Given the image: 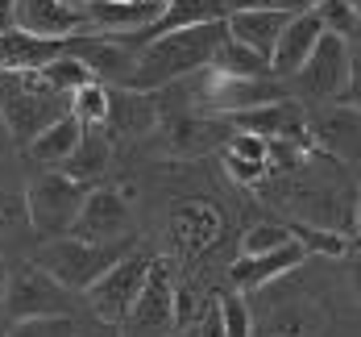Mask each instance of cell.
Segmentation results:
<instances>
[{
  "mask_svg": "<svg viewBox=\"0 0 361 337\" xmlns=\"http://www.w3.org/2000/svg\"><path fill=\"white\" fill-rule=\"evenodd\" d=\"M224 21H204V25H183L171 34L149 37L145 46H137V63L129 75V88L137 92H158L175 79H187L200 67L212 63V50L224 42Z\"/></svg>",
  "mask_w": 361,
  "mask_h": 337,
  "instance_id": "cell-1",
  "label": "cell"
},
{
  "mask_svg": "<svg viewBox=\"0 0 361 337\" xmlns=\"http://www.w3.org/2000/svg\"><path fill=\"white\" fill-rule=\"evenodd\" d=\"M63 112H71V96L50 88L37 71L0 75V125L13 142L25 146L34 134H42Z\"/></svg>",
  "mask_w": 361,
  "mask_h": 337,
  "instance_id": "cell-2",
  "label": "cell"
},
{
  "mask_svg": "<svg viewBox=\"0 0 361 337\" xmlns=\"http://www.w3.org/2000/svg\"><path fill=\"white\" fill-rule=\"evenodd\" d=\"M129 250H133V242H79L71 233H63V237L42 242L34 262L42 271H50L67 292H83L87 283H96L112 262L121 254H129Z\"/></svg>",
  "mask_w": 361,
  "mask_h": 337,
  "instance_id": "cell-3",
  "label": "cell"
},
{
  "mask_svg": "<svg viewBox=\"0 0 361 337\" xmlns=\"http://www.w3.org/2000/svg\"><path fill=\"white\" fill-rule=\"evenodd\" d=\"M83 196H87V184L63 175L59 167H46L34 184L25 187V213H30V225H34L37 242L63 237V233L71 229Z\"/></svg>",
  "mask_w": 361,
  "mask_h": 337,
  "instance_id": "cell-4",
  "label": "cell"
},
{
  "mask_svg": "<svg viewBox=\"0 0 361 337\" xmlns=\"http://www.w3.org/2000/svg\"><path fill=\"white\" fill-rule=\"evenodd\" d=\"M0 312L8 321H25V317H75V292H67L50 271H42L37 262L21 266L8 275Z\"/></svg>",
  "mask_w": 361,
  "mask_h": 337,
  "instance_id": "cell-5",
  "label": "cell"
},
{
  "mask_svg": "<svg viewBox=\"0 0 361 337\" xmlns=\"http://www.w3.org/2000/svg\"><path fill=\"white\" fill-rule=\"evenodd\" d=\"M149 262L154 259H149L145 250H129V254H121V259L112 262L96 283H87V288L79 292V296H83V308H87V317L109 321V325H121L125 312H129V304H133L137 292H142Z\"/></svg>",
  "mask_w": 361,
  "mask_h": 337,
  "instance_id": "cell-6",
  "label": "cell"
},
{
  "mask_svg": "<svg viewBox=\"0 0 361 337\" xmlns=\"http://www.w3.org/2000/svg\"><path fill=\"white\" fill-rule=\"evenodd\" d=\"M295 92H303L307 100L353 96V42L336 34H320L312 54L303 59V67L295 71Z\"/></svg>",
  "mask_w": 361,
  "mask_h": 337,
  "instance_id": "cell-7",
  "label": "cell"
},
{
  "mask_svg": "<svg viewBox=\"0 0 361 337\" xmlns=\"http://www.w3.org/2000/svg\"><path fill=\"white\" fill-rule=\"evenodd\" d=\"M121 337H171L175 333V275L166 271V262H149L145 283L137 300L129 304L125 321L116 325Z\"/></svg>",
  "mask_w": 361,
  "mask_h": 337,
  "instance_id": "cell-8",
  "label": "cell"
},
{
  "mask_svg": "<svg viewBox=\"0 0 361 337\" xmlns=\"http://www.w3.org/2000/svg\"><path fill=\"white\" fill-rule=\"evenodd\" d=\"M195 79V105L216 112H241L266 100H279L283 88L274 83V75H224L212 67H200Z\"/></svg>",
  "mask_w": 361,
  "mask_h": 337,
  "instance_id": "cell-9",
  "label": "cell"
},
{
  "mask_svg": "<svg viewBox=\"0 0 361 337\" xmlns=\"http://www.w3.org/2000/svg\"><path fill=\"white\" fill-rule=\"evenodd\" d=\"M63 54L79 59L87 75L104 88H129V75L137 63V50H129L121 37L96 34V30H79V34L63 37Z\"/></svg>",
  "mask_w": 361,
  "mask_h": 337,
  "instance_id": "cell-10",
  "label": "cell"
},
{
  "mask_svg": "<svg viewBox=\"0 0 361 337\" xmlns=\"http://www.w3.org/2000/svg\"><path fill=\"white\" fill-rule=\"evenodd\" d=\"M67 233L79 242H133V208L112 187H87Z\"/></svg>",
  "mask_w": 361,
  "mask_h": 337,
  "instance_id": "cell-11",
  "label": "cell"
},
{
  "mask_svg": "<svg viewBox=\"0 0 361 337\" xmlns=\"http://www.w3.org/2000/svg\"><path fill=\"white\" fill-rule=\"evenodd\" d=\"M228 121L245 134H257L262 142H307V112L299 109L295 100H266V105H253V109L228 112Z\"/></svg>",
  "mask_w": 361,
  "mask_h": 337,
  "instance_id": "cell-12",
  "label": "cell"
},
{
  "mask_svg": "<svg viewBox=\"0 0 361 337\" xmlns=\"http://www.w3.org/2000/svg\"><path fill=\"white\" fill-rule=\"evenodd\" d=\"M13 25L37 37H71L87 30V17L63 0H13Z\"/></svg>",
  "mask_w": 361,
  "mask_h": 337,
  "instance_id": "cell-13",
  "label": "cell"
},
{
  "mask_svg": "<svg viewBox=\"0 0 361 337\" xmlns=\"http://www.w3.org/2000/svg\"><path fill=\"white\" fill-rule=\"evenodd\" d=\"M324 34V25H320V17H316V8L307 4V8H299V13H290V21L283 25V34L274 42V50H270V75L279 79V75H295L303 67V59L312 54V46L320 42Z\"/></svg>",
  "mask_w": 361,
  "mask_h": 337,
  "instance_id": "cell-14",
  "label": "cell"
},
{
  "mask_svg": "<svg viewBox=\"0 0 361 337\" xmlns=\"http://www.w3.org/2000/svg\"><path fill=\"white\" fill-rule=\"evenodd\" d=\"M158 13H162V0H87V4H83L87 30L112 34V37L137 34V30H145Z\"/></svg>",
  "mask_w": 361,
  "mask_h": 337,
  "instance_id": "cell-15",
  "label": "cell"
},
{
  "mask_svg": "<svg viewBox=\"0 0 361 337\" xmlns=\"http://www.w3.org/2000/svg\"><path fill=\"white\" fill-rule=\"evenodd\" d=\"M299 262H303V242H295V237H290V242L274 246V250H262V254H241V259L228 266V279H233V288L253 292V288H266V283H274V279L290 275Z\"/></svg>",
  "mask_w": 361,
  "mask_h": 337,
  "instance_id": "cell-16",
  "label": "cell"
},
{
  "mask_svg": "<svg viewBox=\"0 0 361 337\" xmlns=\"http://www.w3.org/2000/svg\"><path fill=\"white\" fill-rule=\"evenodd\" d=\"M158 125V105L149 92L137 88H109V109H104V134L109 138H129V134H149Z\"/></svg>",
  "mask_w": 361,
  "mask_h": 337,
  "instance_id": "cell-17",
  "label": "cell"
},
{
  "mask_svg": "<svg viewBox=\"0 0 361 337\" xmlns=\"http://www.w3.org/2000/svg\"><path fill=\"white\" fill-rule=\"evenodd\" d=\"M59 54H63V37H37V34L17 30V25L0 30V75L37 71V67H46Z\"/></svg>",
  "mask_w": 361,
  "mask_h": 337,
  "instance_id": "cell-18",
  "label": "cell"
},
{
  "mask_svg": "<svg viewBox=\"0 0 361 337\" xmlns=\"http://www.w3.org/2000/svg\"><path fill=\"white\" fill-rule=\"evenodd\" d=\"M287 21H290L287 8H233L224 17V30H228L233 42H241V46H250V50L270 59V50H274V42H279Z\"/></svg>",
  "mask_w": 361,
  "mask_h": 337,
  "instance_id": "cell-19",
  "label": "cell"
},
{
  "mask_svg": "<svg viewBox=\"0 0 361 337\" xmlns=\"http://www.w3.org/2000/svg\"><path fill=\"white\" fill-rule=\"evenodd\" d=\"M307 138H316V146L328 150L332 158L353 162L357 158V109L353 105H332V109L307 117Z\"/></svg>",
  "mask_w": 361,
  "mask_h": 337,
  "instance_id": "cell-20",
  "label": "cell"
},
{
  "mask_svg": "<svg viewBox=\"0 0 361 337\" xmlns=\"http://www.w3.org/2000/svg\"><path fill=\"white\" fill-rule=\"evenodd\" d=\"M109 158H112V138L100 129V125H83V129H79V142H75L71 154L59 162V171L92 187L100 175H104Z\"/></svg>",
  "mask_w": 361,
  "mask_h": 337,
  "instance_id": "cell-21",
  "label": "cell"
},
{
  "mask_svg": "<svg viewBox=\"0 0 361 337\" xmlns=\"http://www.w3.org/2000/svg\"><path fill=\"white\" fill-rule=\"evenodd\" d=\"M34 225L25 213V191L0 184V254H25L34 246Z\"/></svg>",
  "mask_w": 361,
  "mask_h": 337,
  "instance_id": "cell-22",
  "label": "cell"
},
{
  "mask_svg": "<svg viewBox=\"0 0 361 337\" xmlns=\"http://www.w3.org/2000/svg\"><path fill=\"white\" fill-rule=\"evenodd\" d=\"M79 129H83V125L75 121L71 112H63L59 121H50L42 134H34V138L25 142V146H30V158L42 162V167H59V162L71 154V146L79 142Z\"/></svg>",
  "mask_w": 361,
  "mask_h": 337,
  "instance_id": "cell-23",
  "label": "cell"
},
{
  "mask_svg": "<svg viewBox=\"0 0 361 337\" xmlns=\"http://www.w3.org/2000/svg\"><path fill=\"white\" fill-rule=\"evenodd\" d=\"M224 162H228V175L237 179V184H257L262 175H266V167H270V158H266V142L257 138V134H233V142L224 150Z\"/></svg>",
  "mask_w": 361,
  "mask_h": 337,
  "instance_id": "cell-24",
  "label": "cell"
},
{
  "mask_svg": "<svg viewBox=\"0 0 361 337\" xmlns=\"http://www.w3.org/2000/svg\"><path fill=\"white\" fill-rule=\"evenodd\" d=\"M208 67H212V71H224V75H270L266 54H257L250 46L233 42L228 34H224V42L212 50V63H208Z\"/></svg>",
  "mask_w": 361,
  "mask_h": 337,
  "instance_id": "cell-25",
  "label": "cell"
},
{
  "mask_svg": "<svg viewBox=\"0 0 361 337\" xmlns=\"http://www.w3.org/2000/svg\"><path fill=\"white\" fill-rule=\"evenodd\" d=\"M312 8H316L324 34H336V37H345V42L357 37V4L353 0H316Z\"/></svg>",
  "mask_w": 361,
  "mask_h": 337,
  "instance_id": "cell-26",
  "label": "cell"
},
{
  "mask_svg": "<svg viewBox=\"0 0 361 337\" xmlns=\"http://www.w3.org/2000/svg\"><path fill=\"white\" fill-rule=\"evenodd\" d=\"M171 146L175 150H208V146H216V125L212 121H204V117H179L171 129Z\"/></svg>",
  "mask_w": 361,
  "mask_h": 337,
  "instance_id": "cell-27",
  "label": "cell"
},
{
  "mask_svg": "<svg viewBox=\"0 0 361 337\" xmlns=\"http://www.w3.org/2000/svg\"><path fill=\"white\" fill-rule=\"evenodd\" d=\"M104 109H109V88L104 83H83L71 92V117L79 125H104Z\"/></svg>",
  "mask_w": 361,
  "mask_h": 337,
  "instance_id": "cell-28",
  "label": "cell"
},
{
  "mask_svg": "<svg viewBox=\"0 0 361 337\" xmlns=\"http://www.w3.org/2000/svg\"><path fill=\"white\" fill-rule=\"evenodd\" d=\"M37 75L50 83V88H59V92H67L71 96L75 88H83V83H92V75H87V67L79 63V59H71V54H59V59H50L46 67H37Z\"/></svg>",
  "mask_w": 361,
  "mask_h": 337,
  "instance_id": "cell-29",
  "label": "cell"
},
{
  "mask_svg": "<svg viewBox=\"0 0 361 337\" xmlns=\"http://www.w3.org/2000/svg\"><path fill=\"white\" fill-rule=\"evenodd\" d=\"M75 317H25V321H8L4 337H71Z\"/></svg>",
  "mask_w": 361,
  "mask_h": 337,
  "instance_id": "cell-30",
  "label": "cell"
},
{
  "mask_svg": "<svg viewBox=\"0 0 361 337\" xmlns=\"http://www.w3.org/2000/svg\"><path fill=\"white\" fill-rule=\"evenodd\" d=\"M216 312H220V329H224V337H253V317H250V308H245L241 296H220Z\"/></svg>",
  "mask_w": 361,
  "mask_h": 337,
  "instance_id": "cell-31",
  "label": "cell"
},
{
  "mask_svg": "<svg viewBox=\"0 0 361 337\" xmlns=\"http://www.w3.org/2000/svg\"><path fill=\"white\" fill-rule=\"evenodd\" d=\"M290 242V229L283 225H257L245 233V242H241V254H262V250H274V246H283Z\"/></svg>",
  "mask_w": 361,
  "mask_h": 337,
  "instance_id": "cell-32",
  "label": "cell"
},
{
  "mask_svg": "<svg viewBox=\"0 0 361 337\" xmlns=\"http://www.w3.org/2000/svg\"><path fill=\"white\" fill-rule=\"evenodd\" d=\"M290 237H295V242H307V246H316L320 254H341V250H345V242H341L336 233L312 229V225H295V229H290Z\"/></svg>",
  "mask_w": 361,
  "mask_h": 337,
  "instance_id": "cell-33",
  "label": "cell"
},
{
  "mask_svg": "<svg viewBox=\"0 0 361 337\" xmlns=\"http://www.w3.org/2000/svg\"><path fill=\"white\" fill-rule=\"evenodd\" d=\"M71 337H121V329H116V325H109V321L87 317V325H75Z\"/></svg>",
  "mask_w": 361,
  "mask_h": 337,
  "instance_id": "cell-34",
  "label": "cell"
},
{
  "mask_svg": "<svg viewBox=\"0 0 361 337\" xmlns=\"http://www.w3.org/2000/svg\"><path fill=\"white\" fill-rule=\"evenodd\" d=\"M195 337H224V329H220V312H216V304H212L208 312H200V321H195Z\"/></svg>",
  "mask_w": 361,
  "mask_h": 337,
  "instance_id": "cell-35",
  "label": "cell"
},
{
  "mask_svg": "<svg viewBox=\"0 0 361 337\" xmlns=\"http://www.w3.org/2000/svg\"><path fill=\"white\" fill-rule=\"evenodd\" d=\"M13 25V4H0V30H8Z\"/></svg>",
  "mask_w": 361,
  "mask_h": 337,
  "instance_id": "cell-36",
  "label": "cell"
},
{
  "mask_svg": "<svg viewBox=\"0 0 361 337\" xmlns=\"http://www.w3.org/2000/svg\"><path fill=\"white\" fill-rule=\"evenodd\" d=\"M4 283H8V262H4V254H0V296H4Z\"/></svg>",
  "mask_w": 361,
  "mask_h": 337,
  "instance_id": "cell-37",
  "label": "cell"
},
{
  "mask_svg": "<svg viewBox=\"0 0 361 337\" xmlns=\"http://www.w3.org/2000/svg\"><path fill=\"white\" fill-rule=\"evenodd\" d=\"M4 329H8V317H4V312H0V337H4Z\"/></svg>",
  "mask_w": 361,
  "mask_h": 337,
  "instance_id": "cell-38",
  "label": "cell"
},
{
  "mask_svg": "<svg viewBox=\"0 0 361 337\" xmlns=\"http://www.w3.org/2000/svg\"><path fill=\"white\" fill-rule=\"evenodd\" d=\"M63 4H75V8H83V4H87V0H63Z\"/></svg>",
  "mask_w": 361,
  "mask_h": 337,
  "instance_id": "cell-39",
  "label": "cell"
},
{
  "mask_svg": "<svg viewBox=\"0 0 361 337\" xmlns=\"http://www.w3.org/2000/svg\"><path fill=\"white\" fill-rule=\"evenodd\" d=\"M0 4H13V0H0Z\"/></svg>",
  "mask_w": 361,
  "mask_h": 337,
  "instance_id": "cell-40",
  "label": "cell"
},
{
  "mask_svg": "<svg viewBox=\"0 0 361 337\" xmlns=\"http://www.w3.org/2000/svg\"><path fill=\"white\" fill-rule=\"evenodd\" d=\"M171 337H175V333H171Z\"/></svg>",
  "mask_w": 361,
  "mask_h": 337,
  "instance_id": "cell-41",
  "label": "cell"
}]
</instances>
